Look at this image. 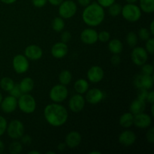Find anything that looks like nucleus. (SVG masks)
Instances as JSON below:
<instances>
[{
	"instance_id": "6",
	"label": "nucleus",
	"mask_w": 154,
	"mask_h": 154,
	"mask_svg": "<svg viewBox=\"0 0 154 154\" xmlns=\"http://www.w3.org/2000/svg\"><path fill=\"white\" fill-rule=\"evenodd\" d=\"M69 96V90L66 86L63 84H57L51 88L49 96L53 102L61 103L64 102Z\"/></svg>"
},
{
	"instance_id": "44",
	"label": "nucleus",
	"mask_w": 154,
	"mask_h": 154,
	"mask_svg": "<svg viewBox=\"0 0 154 154\" xmlns=\"http://www.w3.org/2000/svg\"><path fill=\"white\" fill-rule=\"evenodd\" d=\"M20 139L21 140L20 142L22 143V144H24V145H29L32 143V138L29 135H24L23 134V135Z\"/></svg>"
},
{
	"instance_id": "1",
	"label": "nucleus",
	"mask_w": 154,
	"mask_h": 154,
	"mask_svg": "<svg viewBox=\"0 0 154 154\" xmlns=\"http://www.w3.org/2000/svg\"><path fill=\"white\" fill-rule=\"evenodd\" d=\"M45 120L54 127H60L67 122L69 112L63 105L60 103H51L44 109Z\"/></svg>"
},
{
	"instance_id": "14",
	"label": "nucleus",
	"mask_w": 154,
	"mask_h": 154,
	"mask_svg": "<svg viewBox=\"0 0 154 154\" xmlns=\"http://www.w3.org/2000/svg\"><path fill=\"white\" fill-rule=\"evenodd\" d=\"M105 75L103 69L99 66H93L88 70L87 77L88 81L93 84H97L102 81Z\"/></svg>"
},
{
	"instance_id": "48",
	"label": "nucleus",
	"mask_w": 154,
	"mask_h": 154,
	"mask_svg": "<svg viewBox=\"0 0 154 154\" xmlns=\"http://www.w3.org/2000/svg\"><path fill=\"white\" fill-rule=\"evenodd\" d=\"M63 0H48V2L54 6H59Z\"/></svg>"
},
{
	"instance_id": "17",
	"label": "nucleus",
	"mask_w": 154,
	"mask_h": 154,
	"mask_svg": "<svg viewBox=\"0 0 154 154\" xmlns=\"http://www.w3.org/2000/svg\"><path fill=\"white\" fill-rule=\"evenodd\" d=\"M80 38L86 45H94L98 42V32L94 29L87 28L81 32Z\"/></svg>"
},
{
	"instance_id": "22",
	"label": "nucleus",
	"mask_w": 154,
	"mask_h": 154,
	"mask_svg": "<svg viewBox=\"0 0 154 154\" xmlns=\"http://www.w3.org/2000/svg\"><path fill=\"white\" fill-rule=\"evenodd\" d=\"M108 47L110 52L113 54H120L123 50V43L117 38L110 39Z\"/></svg>"
},
{
	"instance_id": "55",
	"label": "nucleus",
	"mask_w": 154,
	"mask_h": 154,
	"mask_svg": "<svg viewBox=\"0 0 154 154\" xmlns=\"http://www.w3.org/2000/svg\"><path fill=\"white\" fill-rule=\"evenodd\" d=\"M90 154H101V152L96 151V150H93V151L90 152Z\"/></svg>"
},
{
	"instance_id": "49",
	"label": "nucleus",
	"mask_w": 154,
	"mask_h": 154,
	"mask_svg": "<svg viewBox=\"0 0 154 154\" xmlns=\"http://www.w3.org/2000/svg\"><path fill=\"white\" fill-rule=\"evenodd\" d=\"M67 147L66 144V143L65 142H62V143H60V144H58V147H57V148H58V150H60V151H63V150H65V149H66V147Z\"/></svg>"
},
{
	"instance_id": "15",
	"label": "nucleus",
	"mask_w": 154,
	"mask_h": 154,
	"mask_svg": "<svg viewBox=\"0 0 154 154\" xmlns=\"http://www.w3.org/2000/svg\"><path fill=\"white\" fill-rule=\"evenodd\" d=\"M24 56L28 59L29 60H40L43 56V51L39 46L36 45H28L25 48L24 51Z\"/></svg>"
},
{
	"instance_id": "46",
	"label": "nucleus",
	"mask_w": 154,
	"mask_h": 154,
	"mask_svg": "<svg viewBox=\"0 0 154 154\" xmlns=\"http://www.w3.org/2000/svg\"><path fill=\"white\" fill-rule=\"evenodd\" d=\"M146 101L148 102L150 104H151V105H153L154 103V92L153 90H151V91H148V94H147Z\"/></svg>"
},
{
	"instance_id": "31",
	"label": "nucleus",
	"mask_w": 154,
	"mask_h": 154,
	"mask_svg": "<svg viewBox=\"0 0 154 154\" xmlns=\"http://www.w3.org/2000/svg\"><path fill=\"white\" fill-rule=\"evenodd\" d=\"M8 150L11 154H20L23 150V144L20 141H13L8 147Z\"/></svg>"
},
{
	"instance_id": "37",
	"label": "nucleus",
	"mask_w": 154,
	"mask_h": 154,
	"mask_svg": "<svg viewBox=\"0 0 154 154\" xmlns=\"http://www.w3.org/2000/svg\"><path fill=\"white\" fill-rule=\"evenodd\" d=\"M9 93H10L11 96H14V97H15L16 99H18V98H19L20 96H21V95L23 94L22 91H21L20 88L18 84H15V85L14 86L13 88L9 91Z\"/></svg>"
},
{
	"instance_id": "10",
	"label": "nucleus",
	"mask_w": 154,
	"mask_h": 154,
	"mask_svg": "<svg viewBox=\"0 0 154 154\" xmlns=\"http://www.w3.org/2000/svg\"><path fill=\"white\" fill-rule=\"evenodd\" d=\"M154 79L153 75H144L141 73L135 77L134 84L138 89H145L150 90L153 88Z\"/></svg>"
},
{
	"instance_id": "9",
	"label": "nucleus",
	"mask_w": 154,
	"mask_h": 154,
	"mask_svg": "<svg viewBox=\"0 0 154 154\" xmlns=\"http://www.w3.org/2000/svg\"><path fill=\"white\" fill-rule=\"evenodd\" d=\"M12 65H13L14 70L17 74L26 73L29 68V60L22 54H17L14 57Z\"/></svg>"
},
{
	"instance_id": "56",
	"label": "nucleus",
	"mask_w": 154,
	"mask_h": 154,
	"mask_svg": "<svg viewBox=\"0 0 154 154\" xmlns=\"http://www.w3.org/2000/svg\"><path fill=\"white\" fill-rule=\"evenodd\" d=\"M153 108H154V106H153V105H152V107H151V114H152V116H153V115H154Z\"/></svg>"
},
{
	"instance_id": "47",
	"label": "nucleus",
	"mask_w": 154,
	"mask_h": 154,
	"mask_svg": "<svg viewBox=\"0 0 154 154\" xmlns=\"http://www.w3.org/2000/svg\"><path fill=\"white\" fill-rule=\"evenodd\" d=\"M77 1H78V3L80 5L84 8L91 3V0H77Z\"/></svg>"
},
{
	"instance_id": "58",
	"label": "nucleus",
	"mask_w": 154,
	"mask_h": 154,
	"mask_svg": "<svg viewBox=\"0 0 154 154\" xmlns=\"http://www.w3.org/2000/svg\"><path fill=\"white\" fill-rule=\"evenodd\" d=\"M47 153L48 154H49V153H52V154H55L56 153L55 152H54V151H48V152H47Z\"/></svg>"
},
{
	"instance_id": "35",
	"label": "nucleus",
	"mask_w": 154,
	"mask_h": 154,
	"mask_svg": "<svg viewBox=\"0 0 154 154\" xmlns=\"http://www.w3.org/2000/svg\"><path fill=\"white\" fill-rule=\"evenodd\" d=\"M145 50L147 51L148 54L153 55L154 53V38L150 37V38L146 41Z\"/></svg>"
},
{
	"instance_id": "2",
	"label": "nucleus",
	"mask_w": 154,
	"mask_h": 154,
	"mask_svg": "<svg viewBox=\"0 0 154 154\" xmlns=\"http://www.w3.org/2000/svg\"><path fill=\"white\" fill-rule=\"evenodd\" d=\"M83 21L90 27L98 26L105 19V10L97 2H93L86 6L82 13Z\"/></svg>"
},
{
	"instance_id": "33",
	"label": "nucleus",
	"mask_w": 154,
	"mask_h": 154,
	"mask_svg": "<svg viewBox=\"0 0 154 154\" xmlns=\"http://www.w3.org/2000/svg\"><path fill=\"white\" fill-rule=\"evenodd\" d=\"M138 37H139V38L141 39V40L145 41V42L147 40V39H149L150 37H151V34H150L148 29L144 28V27L140 29L139 31H138Z\"/></svg>"
},
{
	"instance_id": "29",
	"label": "nucleus",
	"mask_w": 154,
	"mask_h": 154,
	"mask_svg": "<svg viewBox=\"0 0 154 154\" xmlns=\"http://www.w3.org/2000/svg\"><path fill=\"white\" fill-rule=\"evenodd\" d=\"M65 27V21L61 17H57L52 21V29L57 32H61Z\"/></svg>"
},
{
	"instance_id": "23",
	"label": "nucleus",
	"mask_w": 154,
	"mask_h": 154,
	"mask_svg": "<svg viewBox=\"0 0 154 154\" xmlns=\"http://www.w3.org/2000/svg\"><path fill=\"white\" fill-rule=\"evenodd\" d=\"M18 85H19L23 93H29L34 89L35 84L32 78L26 77V78H24L23 79H22V81L20 82Z\"/></svg>"
},
{
	"instance_id": "57",
	"label": "nucleus",
	"mask_w": 154,
	"mask_h": 154,
	"mask_svg": "<svg viewBox=\"0 0 154 154\" xmlns=\"http://www.w3.org/2000/svg\"><path fill=\"white\" fill-rule=\"evenodd\" d=\"M2 99H3L2 94L1 92H0V103H1V102H2Z\"/></svg>"
},
{
	"instance_id": "19",
	"label": "nucleus",
	"mask_w": 154,
	"mask_h": 154,
	"mask_svg": "<svg viewBox=\"0 0 154 154\" xmlns=\"http://www.w3.org/2000/svg\"><path fill=\"white\" fill-rule=\"evenodd\" d=\"M137 139L136 135L131 130H125L122 132L119 135V142L125 147H129L133 145Z\"/></svg>"
},
{
	"instance_id": "16",
	"label": "nucleus",
	"mask_w": 154,
	"mask_h": 154,
	"mask_svg": "<svg viewBox=\"0 0 154 154\" xmlns=\"http://www.w3.org/2000/svg\"><path fill=\"white\" fill-rule=\"evenodd\" d=\"M1 109L6 114L13 113L17 108V99L12 96H8L2 99L1 103Z\"/></svg>"
},
{
	"instance_id": "5",
	"label": "nucleus",
	"mask_w": 154,
	"mask_h": 154,
	"mask_svg": "<svg viewBox=\"0 0 154 154\" xmlns=\"http://www.w3.org/2000/svg\"><path fill=\"white\" fill-rule=\"evenodd\" d=\"M78 7L73 0H63L59 5V14L63 19H70L77 13Z\"/></svg>"
},
{
	"instance_id": "50",
	"label": "nucleus",
	"mask_w": 154,
	"mask_h": 154,
	"mask_svg": "<svg viewBox=\"0 0 154 154\" xmlns=\"http://www.w3.org/2000/svg\"><path fill=\"white\" fill-rule=\"evenodd\" d=\"M149 31H150L151 35H154V20H152L151 23H150V28L148 29Z\"/></svg>"
},
{
	"instance_id": "36",
	"label": "nucleus",
	"mask_w": 154,
	"mask_h": 154,
	"mask_svg": "<svg viewBox=\"0 0 154 154\" xmlns=\"http://www.w3.org/2000/svg\"><path fill=\"white\" fill-rule=\"evenodd\" d=\"M141 72L144 75H153V65L149 64V63H144L143 66H141Z\"/></svg>"
},
{
	"instance_id": "21",
	"label": "nucleus",
	"mask_w": 154,
	"mask_h": 154,
	"mask_svg": "<svg viewBox=\"0 0 154 154\" xmlns=\"http://www.w3.org/2000/svg\"><path fill=\"white\" fill-rule=\"evenodd\" d=\"M146 109V101L143 100V99L137 98L135 100L132 102L129 106V110L130 112L132 113L133 115L135 114H140V113L144 112Z\"/></svg>"
},
{
	"instance_id": "54",
	"label": "nucleus",
	"mask_w": 154,
	"mask_h": 154,
	"mask_svg": "<svg viewBox=\"0 0 154 154\" xmlns=\"http://www.w3.org/2000/svg\"><path fill=\"white\" fill-rule=\"evenodd\" d=\"M41 153L39 151H36V150H31L29 152V154H40Z\"/></svg>"
},
{
	"instance_id": "53",
	"label": "nucleus",
	"mask_w": 154,
	"mask_h": 154,
	"mask_svg": "<svg viewBox=\"0 0 154 154\" xmlns=\"http://www.w3.org/2000/svg\"><path fill=\"white\" fill-rule=\"evenodd\" d=\"M138 0H126V2L127 3H129V4H135L138 2Z\"/></svg>"
},
{
	"instance_id": "24",
	"label": "nucleus",
	"mask_w": 154,
	"mask_h": 154,
	"mask_svg": "<svg viewBox=\"0 0 154 154\" xmlns=\"http://www.w3.org/2000/svg\"><path fill=\"white\" fill-rule=\"evenodd\" d=\"M134 122V115L131 112L124 113L122 114L121 117H120L119 120V123L120 126L125 129L130 128L131 126H133Z\"/></svg>"
},
{
	"instance_id": "51",
	"label": "nucleus",
	"mask_w": 154,
	"mask_h": 154,
	"mask_svg": "<svg viewBox=\"0 0 154 154\" xmlns=\"http://www.w3.org/2000/svg\"><path fill=\"white\" fill-rule=\"evenodd\" d=\"M2 3L6 5H11L14 4V2H16L17 0H0Z\"/></svg>"
},
{
	"instance_id": "45",
	"label": "nucleus",
	"mask_w": 154,
	"mask_h": 154,
	"mask_svg": "<svg viewBox=\"0 0 154 154\" xmlns=\"http://www.w3.org/2000/svg\"><path fill=\"white\" fill-rule=\"evenodd\" d=\"M138 90H139V91H138V98L146 101V99H147V94H148L149 90H145V89H138Z\"/></svg>"
},
{
	"instance_id": "11",
	"label": "nucleus",
	"mask_w": 154,
	"mask_h": 154,
	"mask_svg": "<svg viewBox=\"0 0 154 154\" xmlns=\"http://www.w3.org/2000/svg\"><path fill=\"white\" fill-rule=\"evenodd\" d=\"M85 98L81 94H75L70 98L69 102V107L74 113H79L84 110L85 107Z\"/></svg>"
},
{
	"instance_id": "40",
	"label": "nucleus",
	"mask_w": 154,
	"mask_h": 154,
	"mask_svg": "<svg viewBox=\"0 0 154 154\" xmlns=\"http://www.w3.org/2000/svg\"><path fill=\"white\" fill-rule=\"evenodd\" d=\"M72 38V34L69 31H64L61 34V42L67 44Z\"/></svg>"
},
{
	"instance_id": "28",
	"label": "nucleus",
	"mask_w": 154,
	"mask_h": 154,
	"mask_svg": "<svg viewBox=\"0 0 154 154\" xmlns=\"http://www.w3.org/2000/svg\"><path fill=\"white\" fill-rule=\"evenodd\" d=\"M72 80V75L69 70H63L59 75V81L61 84L67 86Z\"/></svg>"
},
{
	"instance_id": "30",
	"label": "nucleus",
	"mask_w": 154,
	"mask_h": 154,
	"mask_svg": "<svg viewBox=\"0 0 154 154\" xmlns=\"http://www.w3.org/2000/svg\"><path fill=\"white\" fill-rule=\"evenodd\" d=\"M126 43L130 48H135L138 44V38L136 33L134 32H129L126 35Z\"/></svg>"
},
{
	"instance_id": "4",
	"label": "nucleus",
	"mask_w": 154,
	"mask_h": 154,
	"mask_svg": "<svg viewBox=\"0 0 154 154\" xmlns=\"http://www.w3.org/2000/svg\"><path fill=\"white\" fill-rule=\"evenodd\" d=\"M141 10L139 6L135 4H127L122 6L121 14L126 20L130 23H135L141 17Z\"/></svg>"
},
{
	"instance_id": "27",
	"label": "nucleus",
	"mask_w": 154,
	"mask_h": 154,
	"mask_svg": "<svg viewBox=\"0 0 154 154\" xmlns=\"http://www.w3.org/2000/svg\"><path fill=\"white\" fill-rule=\"evenodd\" d=\"M14 85L15 83L14 80L8 77H4L0 80V87L5 92L10 91Z\"/></svg>"
},
{
	"instance_id": "3",
	"label": "nucleus",
	"mask_w": 154,
	"mask_h": 154,
	"mask_svg": "<svg viewBox=\"0 0 154 154\" xmlns=\"http://www.w3.org/2000/svg\"><path fill=\"white\" fill-rule=\"evenodd\" d=\"M17 107L24 114H30L35 112L37 103L32 95L29 93H23L17 99Z\"/></svg>"
},
{
	"instance_id": "12",
	"label": "nucleus",
	"mask_w": 154,
	"mask_h": 154,
	"mask_svg": "<svg viewBox=\"0 0 154 154\" xmlns=\"http://www.w3.org/2000/svg\"><path fill=\"white\" fill-rule=\"evenodd\" d=\"M104 97L105 94L102 90L98 88H92L89 89L86 93L85 100L91 105H96L102 102Z\"/></svg>"
},
{
	"instance_id": "25",
	"label": "nucleus",
	"mask_w": 154,
	"mask_h": 154,
	"mask_svg": "<svg viewBox=\"0 0 154 154\" xmlns=\"http://www.w3.org/2000/svg\"><path fill=\"white\" fill-rule=\"evenodd\" d=\"M89 87L90 85H89L88 81L83 78L78 79V81H75V84H74V88H75L76 93L81 95L87 93V90H89Z\"/></svg>"
},
{
	"instance_id": "20",
	"label": "nucleus",
	"mask_w": 154,
	"mask_h": 154,
	"mask_svg": "<svg viewBox=\"0 0 154 154\" xmlns=\"http://www.w3.org/2000/svg\"><path fill=\"white\" fill-rule=\"evenodd\" d=\"M82 141V136L80 132L77 131H72L66 135L65 143L69 148H75L78 147Z\"/></svg>"
},
{
	"instance_id": "42",
	"label": "nucleus",
	"mask_w": 154,
	"mask_h": 154,
	"mask_svg": "<svg viewBox=\"0 0 154 154\" xmlns=\"http://www.w3.org/2000/svg\"><path fill=\"white\" fill-rule=\"evenodd\" d=\"M111 63L113 66H119L121 63V58L120 57V54H114L111 59Z\"/></svg>"
},
{
	"instance_id": "43",
	"label": "nucleus",
	"mask_w": 154,
	"mask_h": 154,
	"mask_svg": "<svg viewBox=\"0 0 154 154\" xmlns=\"http://www.w3.org/2000/svg\"><path fill=\"white\" fill-rule=\"evenodd\" d=\"M48 2V0H32V4L35 8H43Z\"/></svg>"
},
{
	"instance_id": "32",
	"label": "nucleus",
	"mask_w": 154,
	"mask_h": 154,
	"mask_svg": "<svg viewBox=\"0 0 154 154\" xmlns=\"http://www.w3.org/2000/svg\"><path fill=\"white\" fill-rule=\"evenodd\" d=\"M121 11L122 5L120 4H119V3L114 2L110 7H108V13H109V14L111 16L114 17L120 14H121Z\"/></svg>"
},
{
	"instance_id": "13",
	"label": "nucleus",
	"mask_w": 154,
	"mask_h": 154,
	"mask_svg": "<svg viewBox=\"0 0 154 154\" xmlns=\"http://www.w3.org/2000/svg\"><path fill=\"white\" fill-rule=\"evenodd\" d=\"M152 124V117L148 114L142 112L134 115L133 125L140 129H147Z\"/></svg>"
},
{
	"instance_id": "34",
	"label": "nucleus",
	"mask_w": 154,
	"mask_h": 154,
	"mask_svg": "<svg viewBox=\"0 0 154 154\" xmlns=\"http://www.w3.org/2000/svg\"><path fill=\"white\" fill-rule=\"evenodd\" d=\"M111 39V34L108 31H102L98 33V41H100L102 43L108 42Z\"/></svg>"
},
{
	"instance_id": "39",
	"label": "nucleus",
	"mask_w": 154,
	"mask_h": 154,
	"mask_svg": "<svg viewBox=\"0 0 154 154\" xmlns=\"http://www.w3.org/2000/svg\"><path fill=\"white\" fill-rule=\"evenodd\" d=\"M146 139L150 144L154 143V128L152 127L148 129L146 133Z\"/></svg>"
},
{
	"instance_id": "38",
	"label": "nucleus",
	"mask_w": 154,
	"mask_h": 154,
	"mask_svg": "<svg viewBox=\"0 0 154 154\" xmlns=\"http://www.w3.org/2000/svg\"><path fill=\"white\" fill-rule=\"evenodd\" d=\"M8 122L6 119L2 115H0V137L5 134L7 129Z\"/></svg>"
},
{
	"instance_id": "41",
	"label": "nucleus",
	"mask_w": 154,
	"mask_h": 154,
	"mask_svg": "<svg viewBox=\"0 0 154 154\" xmlns=\"http://www.w3.org/2000/svg\"><path fill=\"white\" fill-rule=\"evenodd\" d=\"M116 0H97V3L102 8H108L115 2Z\"/></svg>"
},
{
	"instance_id": "7",
	"label": "nucleus",
	"mask_w": 154,
	"mask_h": 154,
	"mask_svg": "<svg viewBox=\"0 0 154 154\" xmlns=\"http://www.w3.org/2000/svg\"><path fill=\"white\" fill-rule=\"evenodd\" d=\"M24 130L25 128L23 123L19 120H14L11 121L8 123L6 129L8 135L14 140L20 139L23 135Z\"/></svg>"
},
{
	"instance_id": "59",
	"label": "nucleus",
	"mask_w": 154,
	"mask_h": 154,
	"mask_svg": "<svg viewBox=\"0 0 154 154\" xmlns=\"http://www.w3.org/2000/svg\"><path fill=\"white\" fill-rule=\"evenodd\" d=\"M0 47H1V42H0Z\"/></svg>"
},
{
	"instance_id": "52",
	"label": "nucleus",
	"mask_w": 154,
	"mask_h": 154,
	"mask_svg": "<svg viewBox=\"0 0 154 154\" xmlns=\"http://www.w3.org/2000/svg\"><path fill=\"white\" fill-rule=\"evenodd\" d=\"M5 150V144L2 140H0V154L2 153Z\"/></svg>"
},
{
	"instance_id": "26",
	"label": "nucleus",
	"mask_w": 154,
	"mask_h": 154,
	"mask_svg": "<svg viewBox=\"0 0 154 154\" xmlns=\"http://www.w3.org/2000/svg\"><path fill=\"white\" fill-rule=\"evenodd\" d=\"M139 8L141 11L146 14H152L154 12V0H138Z\"/></svg>"
},
{
	"instance_id": "18",
	"label": "nucleus",
	"mask_w": 154,
	"mask_h": 154,
	"mask_svg": "<svg viewBox=\"0 0 154 154\" xmlns=\"http://www.w3.org/2000/svg\"><path fill=\"white\" fill-rule=\"evenodd\" d=\"M51 54L56 59H63L67 55L69 52V47L67 44L63 42H57L51 48Z\"/></svg>"
},
{
	"instance_id": "8",
	"label": "nucleus",
	"mask_w": 154,
	"mask_h": 154,
	"mask_svg": "<svg viewBox=\"0 0 154 154\" xmlns=\"http://www.w3.org/2000/svg\"><path fill=\"white\" fill-rule=\"evenodd\" d=\"M131 59L134 64L138 66H141L148 60V53L145 48L135 46L131 53Z\"/></svg>"
}]
</instances>
